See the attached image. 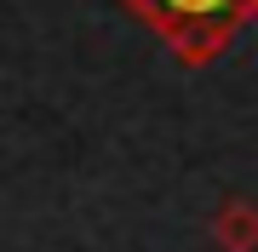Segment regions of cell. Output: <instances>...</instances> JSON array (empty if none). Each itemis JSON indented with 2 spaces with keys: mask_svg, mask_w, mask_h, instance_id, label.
<instances>
[{
  "mask_svg": "<svg viewBox=\"0 0 258 252\" xmlns=\"http://www.w3.org/2000/svg\"><path fill=\"white\" fill-rule=\"evenodd\" d=\"M132 12H138V18L155 29L161 40H178L189 23H201V18H224V12H241V18H247V6H241V0H138Z\"/></svg>",
  "mask_w": 258,
  "mask_h": 252,
  "instance_id": "obj_1",
  "label": "cell"
},
{
  "mask_svg": "<svg viewBox=\"0 0 258 252\" xmlns=\"http://www.w3.org/2000/svg\"><path fill=\"white\" fill-rule=\"evenodd\" d=\"M247 23L241 12H224V18H201V23H189L178 40H166V46L178 52V63H189V69H201V63H212L224 46H230V35Z\"/></svg>",
  "mask_w": 258,
  "mask_h": 252,
  "instance_id": "obj_2",
  "label": "cell"
},
{
  "mask_svg": "<svg viewBox=\"0 0 258 252\" xmlns=\"http://www.w3.org/2000/svg\"><path fill=\"white\" fill-rule=\"evenodd\" d=\"M212 241L224 252H258V201L247 195H230L212 212Z\"/></svg>",
  "mask_w": 258,
  "mask_h": 252,
  "instance_id": "obj_3",
  "label": "cell"
}]
</instances>
